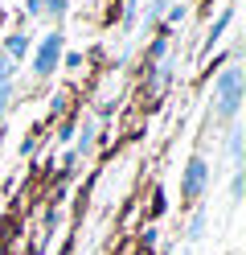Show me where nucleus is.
<instances>
[{
    "label": "nucleus",
    "mask_w": 246,
    "mask_h": 255,
    "mask_svg": "<svg viewBox=\"0 0 246 255\" xmlns=\"http://www.w3.org/2000/svg\"><path fill=\"white\" fill-rule=\"evenodd\" d=\"M16 74V62H8L4 54H0V78H12Z\"/></svg>",
    "instance_id": "aec40b11"
},
{
    "label": "nucleus",
    "mask_w": 246,
    "mask_h": 255,
    "mask_svg": "<svg viewBox=\"0 0 246 255\" xmlns=\"http://www.w3.org/2000/svg\"><path fill=\"white\" fill-rule=\"evenodd\" d=\"M58 66H66V70H82V66H86V58H82L78 50H70V54H62Z\"/></svg>",
    "instance_id": "4468645a"
},
{
    "label": "nucleus",
    "mask_w": 246,
    "mask_h": 255,
    "mask_svg": "<svg viewBox=\"0 0 246 255\" xmlns=\"http://www.w3.org/2000/svg\"><path fill=\"white\" fill-rule=\"evenodd\" d=\"M12 91H16L12 78H0V120H4V116H8V107H12Z\"/></svg>",
    "instance_id": "9b49d317"
},
{
    "label": "nucleus",
    "mask_w": 246,
    "mask_h": 255,
    "mask_svg": "<svg viewBox=\"0 0 246 255\" xmlns=\"http://www.w3.org/2000/svg\"><path fill=\"white\" fill-rule=\"evenodd\" d=\"M230 21H234V8H222V17L209 25V37H205V50H213L222 37H226V29H230Z\"/></svg>",
    "instance_id": "0eeeda50"
},
{
    "label": "nucleus",
    "mask_w": 246,
    "mask_h": 255,
    "mask_svg": "<svg viewBox=\"0 0 246 255\" xmlns=\"http://www.w3.org/2000/svg\"><path fill=\"white\" fill-rule=\"evenodd\" d=\"M70 12V0H41V17L45 21H54V29H58V21Z\"/></svg>",
    "instance_id": "6e6552de"
},
{
    "label": "nucleus",
    "mask_w": 246,
    "mask_h": 255,
    "mask_svg": "<svg viewBox=\"0 0 246 255\" xmlns=\"http://www.w3.org/2000/svg\"><path fill=\"white\" fill-rule=\"evenodd\" d=\"M230 198H234V202L242 198V165L234 169V181H230Z\"/></svg>",
    "instance_id": "6ab92c4d"
},
{
    "label": "nucleus",
    "mask_w": 246,
    "mask_h": 255,
    "mask_svg": "<svg viewBox=\"0 0 246 255\" xmlns=\"http://www.w3.org/2000/svg\"><path fill=\"white\" fill-rule=\"evenodd\" d=\"M94 120H82V132H78V140H74V156L82 161V156H90V148H94Z\"/></svg>",
    "instance_id": "423d86ee"
},
{
    "label": "nucleus",
    "mask_w": 246,
    "mask_h": 255,
    "mask_svg": "<svg viewBox=\"0 0 246 255\" xmlns=\"http://www.w3.org/2000/svg\"><path fill=\"white\" fill-rule=\"evenodd\" d=\"M78 165H82V161H78V156H74V148H70V152L62 156V177H70V173H74Z\"/></svg>",
    "instance_id": "f3484780"
},
{
    "label": "nucleus",
    "mask_w": 246,
    "mask_h": 255,
    "mask_svg": "<svg viewBox=\"0 0 246 255\" xmlns=\"http://www.w3.org/2000/svg\"><path fill=\"white\" fill-rule=\"evenodd\" d=\"M189 17V8H185V0H168V8H164V33H168L172 25H180Z\"/></svg>",
    "instance_id": "1a4fd4ad"
},
{
    "label": "nucleus",
    "mask_w": 246,
    "mask_h": 255,
    "mask_svg": "<svg viewBox=\"0 0 246 255\" xmlns=\"http://www.w3.org/2000/svg\"><path fill=\"white\" fill-rule=\"evenodd\" d=\"M205 222H209V214L201 210V206H197V210H193V218H189V231H185V239H189V243H197V239L205 235Z\"/></svg>",
    "instance_id": "9d476101"
},
{
    "label": "nucleus",
    "mask_w": 246,
    "mask_h": 255,
    "mask_svg": "<svg viewBox=\"0 0 246 255\" xmlns=\"http://www.w3.org/2000/svg\"><path fill=\"white\" fill-rule=\"evenodd\" d=\"M226 152H230V165H242V124H230L226 128Z\"/></svg>",
    "instance_id": "39448f33"
},
{
    "label": "nucleus",
    "mask_w": 246,
    "mask_h": 255,
    "mask_svg": "<svg viewBox=\"0 0 246 255\" xmlns=\"http://www.w3.org/2000/svg\"><path fill=\"white\" fill-rule=\"evenodd\" d=\"M33 148H37V136H25V140H21V152H25V156H29V152H33Z\"/></svg>",
    "instance_id": "412c9836"
},
{
    "label": "nucleus",
    "mask_w": 246,
    "mask_h": 255,
    "mask_svg": "<svg viewBox=\"0 0 246 255\" xmlns=\"http://www.w3.org/2000/svg\"><path fill=\"white\" fill-rule=\"evenodd\" d=\"M58 222H62V210H58V206H54V210L45 214V235H54V231H58Z\"/></svg>",
    "instance_id": "a211bd4d"
},
{
    "label": "nucleus",
    "mask_w": 246,
    "mask_h": 255,
    "mask_svg": "<svg viewBox=\"0 0 246 255\" xmlns=\"http://www.w3.org/2000/svg\"><path fill=\"white\" fill-rule=\"evenodd\" d=\"M148 58H152V62H160V58H168V33H164V29H160V37L152 41V50H148Z\"/></svg>",
    "instance_id": "f8f14e48"
},
{
    "label": "nucleus",
    "mask_w": 246,
    "mask_h": 255,
    "mask_svg": "<svg viewBox=\"0 0 246 255\" xmlns=\"http://www.w3.org/2000/svg\"><path fill=\"white\" fill-rule=\"evenodd\" d=\"M238 111H242V66L234 58V62H226L218 70V78H213V120L234 124Z\"/></svg>",
    "instance_id": "f257e3e1"
},
{
    "label": "nucleus",
    "mask_w": 246,
    "mask_h": 255,
    "mask_svg": "<svg viewBox=\"0 0 246 255\" xmlns=\"http://www.w3.org/2000/svg\"><path fill=\"white\" fill-rule=\"evenodd\" d=\"M62 54H66V33H62V29H49V33L33 45V74H37V78H49V74L58 70Z\"/></svg>",
    "instance_id": "f03ea898"
},
{
    "label": "nucleus",
    "mask_w": 246,
    "mask_h": 255,
    "mask_svg": "<svg viewBox=\"0 0 246 255\" xmlns=\"http://www.w3.org/2000/svg\"><path fill=\"white\" fill-rule=\"evenodd\" d=\"M205 185H209V161L197 152L185 161V173H180V202H197L205 194Z\"/></svg>",
    "instance_id": "7ed1b4c3"
},
{
    "label": "nucleus",
    "mask_w": 246,
    "mask_h": 255,
    "mask_svg": "<svg viewBox=\"0 0 246 255\" xmlns=\"http://www.w3.org/2000/svg\"><path fill=\"white\" fill-rule=\"evenodd\" d=\"M156 239H160V231L156 227H144V235H140V243H144V251L152 255V247H156Z\"/></svg>",
    "instance_id": "2eb2a0df"
},
{
    "label": "nucleus",
    "mask_w": 246,
    "mask_h": 255,
    "mask_svg": "<svg viewBox=\"0 0 246 255\" xmlns=\"http://www.w3.org/2000/svg\"><path fill=\"white\" fill-rule=\"evenodd\" d=\"M66 99H70V95H66V91H58L54 99H49V116H62V111H66Z\"/></svg>",
    "instance_id": "dca6fc26"
},
{
    "label": "nucleus",
    "mask_w": 246,
    "mask_h": 255,
    "mask_svg": "<svg viewBox=\"0 0 246 255\" xmlns=\"http://www.w3.org/2000/svg\"><path fill=\"white\" fill-rule=\"evenodd\" d=\"M164 8H168V0H152V4H148V12H144V25H156V21L164 17Z\"/></svg>",
    "instance_id": "ddd939ff"
},
{
    "label": "nucleus",
    "mask_w": 246,
    "mask_h": 255,
    "mask_svg": "<svg viewBox=\"0 0 246 255\" xmlns=\"http://www.w3.org/2000/svg\"><path fill=\"white\" fill-rule=\"evenodd\" d=\"M0 54H4L8 62H21L25 54H33V37L21 33V29H16V33H4V45H0Z\"/></svg>",
    "instance_id": "20e7f679"
}]
</instances>
